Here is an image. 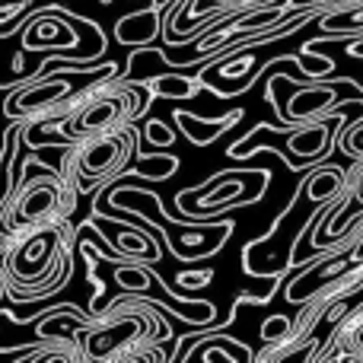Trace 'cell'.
Returning a JSON list of instances; mask_svg holds the SVG:
<instances>
[{
    "mask_svg": "<svg viewBox=\"0 0 363 363\" xmlns=\"http://www.w3.org/2000/svg\"><path fill=\"white\" fill-rule=\"evenodd\" d=\"M284 328H287V319H277V322H268L264 325V338H271V335H281Z\"/></svg>",
    "mask_w": 363,
    "mask_h": 363,
    "instance_id": "obj_1",
    "label": "cell"
}]
</instances>
